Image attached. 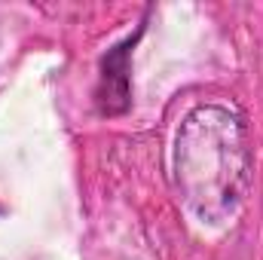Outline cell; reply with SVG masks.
Wrapping results in <instances>:
<instances>
[{"mask_svg": "<svg viewBox=\"0 0 263 260\" xmlns=\"http://www.w3.org/2000/svg\"><path fill=\"white\" fill-rule=\"evenodd\" d=\"M175 181L199 224L223 227L236 217L251 181V144L233 107L202 104L187 114L175 141Z\"/></svg>", "mask_w": 263, "mask_h": 260, "instance_id": "6da1fadb", "label": "cell"}, {"mask_svg": "<svg viewBox=\"0 0 263 260\" xmlns=\"http://www.w3.org/2000/svg\"><path fill=\"white\" fill-rule=\"evenodd\" d=\"M129 46H117L101 67V86H98V107L104 114H123L129 107Z\"/></svg>", "mask_w": 263, "mask_h": 260, "instance_id": "7a4b0ae2", "label": "cell"}]
</instances>
